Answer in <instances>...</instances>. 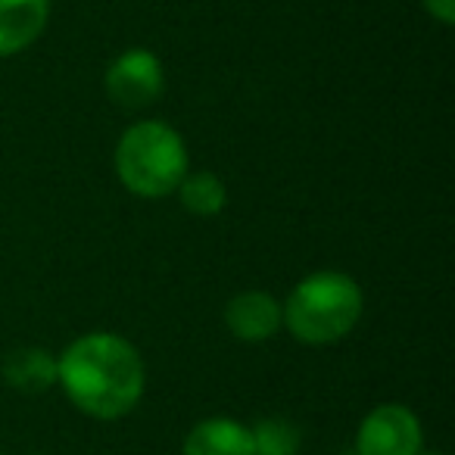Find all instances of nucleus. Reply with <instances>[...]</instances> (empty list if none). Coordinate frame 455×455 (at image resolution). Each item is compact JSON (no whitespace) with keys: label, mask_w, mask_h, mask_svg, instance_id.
<instances>
[{"label":"nucleus","mask_w":455,"mask_h":455,"mask_svg":"<svg viewBox=\"0 0 455 455\" xmlns=\"http://www.w3.org/2000/svg\"><path fill=\"white\" fill-rule=\"evenodd\" d=\"M181 455H253V434L231 418H209L188 434Z\"/></svg>","instance_id":"8"},{"label":"nucleus","mask_w":455,"mask_h":455,"mask_svg":"<svg viewBox=\"0 0 455 455\" xmlns=\"http://www.w3.org/2000/svg\"><path fill=\"white\" fill-rule=\"evenodd\" d=\"M165 76L156 53L144 47H132L113 60L107 69V94L122 109H144L163 94Z\"/></svg>","instance_id":"4"},{"label":"nucleus","mask_w":455,"mask_h":455,"mask_svg":"<svg viewBox=\"0 0 455 455\" xmlns=\"http://www.w3.org/2000/svg\"><path fill=\"white\" fill-rule=\"evenodd\" d=\"M4 380L20 393L38 396V393L51 390L57 384V359L41 347L16 349L4 362Z\"/></svg>","instance_id":"9"},{"label":"nucleus","mask_w":455,"mask_h":455,"mask_svg":"<svg viewBox=\"0 0 455 455\" xmlns=\"http://www.w3.org/2000/svg\"><path fill=\"white\" fill-rule=\"evenodd\" d=\"M253 455H297L303 434L287 418H262L253 430Z\"/></svg>","instance_id":"11"},{"label":"nucleus","mask_w":455,"mask_h":455,"mask_svg":"<svg viewBox=\"0 0 455 455\" xmlns=\"http://www.w3.org/2000/svg\"><path fill=\"white\" fill-rule=\"evenodd\" d=\"M119 181L138 196H169L188 175V147L165 122H138L116 147Z\"/></svg>","instance_id":"3"},{"label":"nucleus","mask_w":455,"mask_h":455,"mask_svg":"<svg viewBox=\"0 0 455 455\" xmlns=\"http://www.w3.org/2000/svg\"><path fill=\"white\" fill-rule=\"evenodd\" d=\"M51 0H0V57H13L41 38Z\"/></svg>","instance_id":"7"},{"label":"nucleus","mask_w":455,"mask_h":455,"mask_svg":"<svg viewBox=\"0 0 455 455\" xmlns=\"http://www.w3.org/2000/svg\"><path fill=\"white\" fill-rule=\"evenodd\" d=\"M57 380L76 409L113 421L140 403L144 362L125 337L84 334L57 359Z\"/></svg>","instance_id":"1"},{"label":"nucleus","mask_w":455,"mask_h":455,"mask_svg":"<svg viewBox=\"0 0 455 455\" xmlns=\"http://www.w3.org/2000/svg\"><path fill=\"white\" fill-rule=\"evenodd\" d=\"M362 291L343 272H315L293 287L281 309V322L297 340L309 347H324L359 324Z\"/></svg>","instance_id":"2"},{"label":"nucleus","mask_w":455,"mask_h":455,"mask_svg":"<svg viewBox=\"0 0 455 455\" xmlns=\"http://www.w3.org/2000/svg\"><path fill=\"white\" fill-rule=\"evenodd\" d=\"M225 324L237 340H247V343L268 340L281 328V303L266 291L237 293L225 309Z\"/></svg>","instance_id":"6"},{"label":"nucleus","mask_w":455,"mask_h":455,"mask_svg":"<svg viewBox=\"0 0 455 455\" xmlns=\"http://www.w3.org/2000/svg\"><path fill=\"white\" fill-rule=\"evenodd\" d=\"M418 455H440V452H418Z\"/></svg>","instance_id":"13"},{"label":"nucleus","mask_w":455,"mask_h":455,"mask_svg":"<svg viewBox=\"0 0 455 455\" xmlns=\"http://www.w3.org/2000/svg\"><path fill=\"white\" fill-rule=\"evenodd\" d=\"M421 4L434 20L443 22V26H452L455 22V0H421Z\"/></svg>","instance_id":"12"},{"label":"nucleus","mask_w":455,"mask_h":455,"mask_svg":"<svg viewBox=\"0 0 455 455\" xmlns=\"http://www.w3.org/2000/svg\"><path fill=\"white\" fill-rule=\"evenodd\" d=\"M178 196H181V206L194 215H219L225 209L228 190L221 184L219 175L212 172H196V175H184L178 184Z\"/></svg>","instance_id":"10"},{"label":"nucleus","mask_w":455,"mask_h":455,"mask_svg":"<svg viewBox=\"0 0 455 455\" xmlns=\"http://www.w3.org/2000/svg\"><path fill=\"white\" fill-rule=\"evenodd\" d=\"M359 455H418L421 452V424L405 405H378L362 421L355 436Z\"/></svg>","instance_id":"5"}]
</instances>
